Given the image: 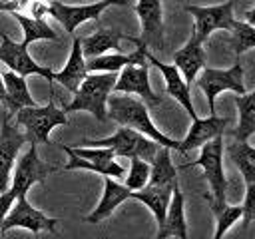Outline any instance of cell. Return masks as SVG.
<instances>
[{
    "label": "cell",
    "instance_id": "30bf717a",
    "mask_svg": "<svg viewBox=\"0 0 255 239\" xmlns=\"http://www.w3.org/2000/svg\"><path fill=\"white\" fill-rule=\"evenodd\" d=\"M52 171H56V167L42 163V159L38 157V147H36V143H30V149H28V151L18 159V163L14 165L10 191H12L16 197H22V195L28 193V189H30L34 183H42V181L46 179V175L52 173Z\"/></svg>",
    "mask_w": 255,
    "mask_h": 239
},
{
    "label": "cell",
    "instance_id": "f1b7e54d",
    "mask_svg": "<svg viewBox=\"0 0 255 239\" xmlns=\"http://www.w3.org/2000/svg\"><path fill=\"white\" fill-rule=\"evenodd\" d=\"M231 48L237 56L255 48V26L245 20H235L231 26Z\"/></svg>",
    "mask_w": 255,
    "mask_h": 239
},
{
    "label": "cell",
    "instance_id": "836d02e7",
    "mask_svg": "<svg viewBox=\"0 0 255 239\" xmlns=\"http://www.w3.org/2000/svg\"><path fill=\"white\" fill-rule=\"evenodd\" d=\"M24 2H26V0H8V2L0 4V10H8V12H14V10H18V8H20Z\"/></svg>",
    "mask_w": 255,
    "mask_h": 239
},
{
    "label": "cell",
    "instance_id": "f35d334b",
    "mask_svg": "<svg viewBox=\"0 0 255 239\" xmlns=\"http://www.w3.org/2000/svg\"><path fill=\"white\" fill-rule=\"evenodd\" d=\"M177 2H179V0H177Z\"/></svg>",
    "mask_w": 255,
    "mask_h": 239
},
{
    "label": "cell",
    "instance_id": "9c48e42d",
    "mask_svg": "<svg viewBox=\"0 0 255 239\" xmlns=\"http://www.w3.org/2000/svg\"><path fill=\"white\" fill-rule=\"evenodd\" d=\"M56 223H60V221L54 217H48L40 209L32 207L30 201L26 199V195H22V197H16L14 205L10 207L4 221L0 223V235L8 233L14 227H22V229H28L32 233H40V231H52L54 233Z\"/></svg>",
    "mask_w": 255,
    "mask_h": 239
},
{
    "label": "cell",
    "instance_id": "d6a6232c",
    "mask_svg": "<svg viewBox=\"0 0 255 239\" xmlns=\"http://www.w3.org/2000/svg\"><path fill=\"white\" fill-rule=\"evenodd\" d=\"M14 201H16V195H14L10 189H4V191L0 193V223L4 221V217H6V213L10 211V207L14 205Z\"/></svg>",
    "mask_w": 255,
    "mask_h": 239
},
{
    "label": "cell",
    "instance_id": "1f68e13d",
    "mask_svg": "<svg viewBox=\"0 0 255 239\" xmlns=\"http://www.w3.org/2000/svg\"><path fill=\"white\" fill-rule=\"evenodd\" d=\"M243 229H247L253 221H255V181L253 183H247L245 187V199H243Z\"/></svg>",
    "mask_w": 255,
    "mask_h": 239
},
{
    "label": "cell",
    "instance_id": "9a60e30c",
    "mask_svg": "<svg viewBox=\"0 0 255 239\" xmlns=\"http://www.w3.org/2000/svg\"><path fill=\"white\" fill-rule=\"evenodd\" d=\"M145 58H147L149 64H153L161 72V76L165 80V94L171 96L175 102H179V106H183V110L189 114V118L195 120L197 114L193 110V102H191V94H189V84L183 80L179 68L175 64H163V62H159L151 52H145Z\"/></svg>",
    "mask_w": 255,
    "mask_h": 239
},
{
    "label": "cell",
    "instance_id": "e575fe53",
    "mask_svg": "<svg viewBox=\"0 0 255 239\" xmlns=\"http://www.w3.org/2000/svg\"><path fill=\"white\" fill-rule=\"evenodd\" d=\"M243 20L255 26V6H253L251 10H247V12H243Z\"/></svg>",
    "mask_w": 255,
    "mask_h": 239
},
{
    "label": "cell",
    "instance_id": "74e56055",
    "mask_svg": "<svg viewBox=\"0 0 255 239\" xmlns=\"http://www.w3.org/2000/svg\"><path fill=\"white\" fill-rule=\"evenodd\" d=\"M46 2H48V0H46Z\"/></svg>",
    "mask_w": 255,
    "mask_h": 239
},
{
    "label": "cell",
    "instance_id": "4316f807",
    "mask_svg": "<svg viewBox=\"0 0 255 239\" xmlns=\"http://www.w3.org/2000/svg\"><path fill=\"white\" fill-rule=\"evenodd\" d=\"M227 155L239 167L245 183H253L255 181V147H251L247 141L235 139L233 143L227 145Z\"/></svg>",
    "mask_w": 255,
    "mask_h": 239
},
{
    "label": "cell",
    "instance_id": "44dd1931",
    "mask_svg": "<svg viewBox=\"0 0 255 239\" xmlns=\"http://www.w3.org/2000/svg\"><path fill=\"white\" fill-rule=\"evenodd\" d=\"M88 74V68H86V56L82 52V44H80V38H74L72 42V52L68 56V62L64 66V70L56 72L54 74V82L62 84L68 92H76L78 86L82 84V80L86 78Z\"/></svg>",
    "mask_w": 255,
    "mask_h": 239
},
{
    "label": "cell",
    "instance_id": "7c38bea8",
    "mask_svg": "<svg viewBox=\"0 0 255 239\" xmlns=\"http://www.w3.org/2000/svg\"><path fill=\"white\" fill-rule=\"evenodd\" d=\"M24 143H26L24 131H20L18 123H12V116L6 114L0 127V191L8 187L16 157Z\"/></svg>",
    "mask_w": 255,
    "mask_h": 239
},
{
    "label": "cell",
    "instance_id": "ffe728a7",
    "mask_svg": "<svg viewBox=\"0 0 255 239\" xmlns=\"http://www.w3.org/2000/svg\"><path fill=\"white\" fill-rule=\"evenodd\" d=\"M165 237H179V239L187 237V223H185V211H183V193L179 189V183L173 187L163 223L157 229V239H165Z\"/></svg>",
    "mask_w": 255,
    "mask_h": 239
},
{
    "label": "cell",
    "instance_id": "8992f818",
    "mask_svg": "<svg viewBox=\"0 0 255 239\" xmlns=\"http://www.w3.org/2000/svg\"><path fill=\"white\" fill-rule=\"evenodd\" d=\"M197 88L207 96V104H209V112L215 114V98L225 92L231 90L235 94H245V84H243V66L239 60H235V64L227 70H217V68H201L199 78L195 80Z\"/></svg>",
    "mask_w": 255,
    "mask_h": 239
},
{
    "label": "cell",
    "instance_id": "5b68a950",
    "mask_svg": "<svg viewBox=\"0 0 255 239\" xmlns=\"http://www.w3.org/2000/svg\"><path fill=\"white\" fill-rule=\"evenodd\" d=\"M80 143H86V145H94V147H112L116 155L120 157H141L145 161H151L159 143L151 137H147L145 133L133 129V127H128V125H122L118 127V131L110 137H104V139H84Z\"/></svg>",
    "mask_w": 255,
    "mask_h": 239
},
{
    "label": "cell",
    "instance_id": "8fae6325",
    "mask_svg": "<svg viewBox=\"0 0 255 239\" xmlns=\"http://www.w3.org/2000/svg\"><path fill=\"white\" fill-rule=\"evenodd\" d=\"M114 92L118 94H135L147 106H161V96H155L149 86V64H129L124 66L114 84Z\"/></svg>",
    "mask_w": 255,
    "mask_h": 239
},
{
    "label": "cell",
    "instance_id": "603a6c76",
    "mask_svg": "<svg viewBox=\"0 0 255 239\" xmlns=\"http://www.w3.org/2000/svg\"><path fill=\"white\" fill-rule=\"evenodd\" d=\"M2 82H4V90H6V104L4 106L8 110L6 112L8 116H14L24 106H36L24 76L16 74L14 70H6L2 74Z\"/></svg>",
    "mask_w": 255,
    "mask_h": 239
},
{
    "label": "cell",
    "instance_id": "d6986e66",
    "mask_svg": "<svg viewBox=\"0 0 255 239\" xmlns=\"http://www.w3.org/2000/svg\"><path fill=\"white\" fill-rule=\"evenodd\" d=\"M173 64L179 68L183 80L191 86L195 76L201 72V68L205 66V50H203V42L197 40L193 34L187 40V44L183 48H179L173 54Z\"/></svg>",
    "mask_w": 255,
    "mask_h": 239
},
{
    "label": "cell",
    "instance_id": "6da1fadb",
    "mask_svg": "<svg viewBox=\"0 0 255 239\" xmlns=\"http://www.w3.org/2000/svg\"><path fill=\"white\" fill-rule=\"evenodd\" d=\"M108 118L114 120L116 123L120 125H128V127H133L141 133H145L147 137L155 139L159 145H165L169 149H175L179 147V141L167 137L165 133H161L151 118H149V112H147V106L143 100H137V98H131V96H110L108 98Z\"/></svg>",
    "mask_w": 255,
    "mask_h": 239
},
{
    "label": "cell",
    "instance_id": "52a82bcc",
    "mask_svg": "<svg viewBox=\"0 0 255 239\" xmlns=\"http://www.w3.org/2000/svg\"><path fill=\"white\" fill-rule=\"evenodd\" d=\"M2 36V44H0V62L8 68L14 70L16 74L28 78V76H42L44 80H48L50 84V92L54 94V74L50 68L36 64V60L28 54V46L22 42H14L10 36H6L4 32H0Z\"/></svg>",
    "mask_w": 255,
    "mask_h": 239
},
{
    "label": "cell",
    "instance_id": "d590c367",
    "mask_svg": "<svg viewBox=\"0 0 255 239\" xmlns=\"http://www.w3.org/2000/svg\"><path fill=\"white\" fill-rule=\"evenodd\" d=\"M0 102L6 104V90H4V82H2V72H0Z\"/></svg>",
    "mask_w": 255,
    "mask_h": 239
},
{
    "label": "cell",
    "instance_id": "4fadbf2b",
    "mask_svg": "<svg viewBox=\"0 0 255 239\" xmlns=\"http://www.w3.org/2000/svg\"><path fill=\"white\" fill-rule=\"evenodd\" d=\"M108 6H114L110 0H100L96 4H86V6H70V4H64L60 0H48V14L58 20L64 30L74 36V30L86 22V20H98L100 14L108 8Z\"/></svg>",
    "mask_w": 255,
    "mask_h": 239
},
{
    "label": "cell",
    "instance_id": "2e32d148",
    "mask_svg": "<svg viewBox=\"0 0 255 239\" xmlns=\"http://www.w3.org/2000/svg\"><path fill=\"white\" fill-rule=\"evenodd\" d=\"M229 121H231L229 118H219L215 114H211L209 118H203V120L195 118L191 127H189V131H187V135H185V139L179 141L177 151L179 153H187V151H191L195 147H201L211 137L221 135L225 131V127L229 125Z\"/></svg>",
    "mask_w": 255,
    "mask_h": 239
},
{
    "label": "cell",
    "instance_id": "7a4b0ae2",
    "mask_svg": "<svg viewBox=\"0 0 255 239\" xmlns=\"http://www.w3.org/2000/svg\"><path fill=\"white\" fill-rule=\"evenodd\" d=\"M118 72H88L74 100L64 106V112H90L98 121L108 120V98L114 92Z\"/></svg>",
    "mask_w": 255,
    "mask_h": 239
},
{
    "label": "cell",
    "instance_id": "3957f363",
    "mask_svg": "<svg viewBox=\"0 0 255 239\" xmlns=\"http://www.w3.org/2000/svg\"><path fill=\"white\" fill-rule=\"evenodd\" d=\"M199 165L207 177V183L211 187V195H209V203H211V211L221 209L227 201H225V191H227V177L223 171V133L211 137L209 141H205L201 145V153L195 161L185 163V167H195Z\"/></svg>",
    "mask_w": 255,
    "mask_h": 239
},
{
    "label": "cell",
    "instance_id": "83f0119b",
    "mask_svg": "<svg viewBox=\"0 0 255 239\" xmlns=\"http://www.w3.org/2000/svg\"><path fill=\"white\" fill-rule=\"evenodd\" d=\"M66 153L70 155V161L64 165L66 171H70V169H90V171H96V173H100V175H110V177H116V179L126 177V169H124V165L118 163L116 159H108V161L96 163V161L78 157V155H74L72 151H66Z\"/></svg>",
    "mask_w": 255,
    "mask_h": 239
},
{
    "label": "cell",
    "instance_id": "4dcf8cb0",
    "mask_svg": "<svg viewBox=\"0 0 255 239\" xmlns=\"http://www.w3.org/2000/svg\"><path fill=\"white\" fill-rule=\"evenodd\" d=\"M213 215H215V219H217L215 239H219V237H223V235L227 233V229H229L237 219H241L243 207H239V205H227V203H225L221 209L213 211Z\"/></svg>",
    "mask_w": 255,
    "mask_h": 239
},
{
    "label": "cell",
    "instance_id": "d4e9b609",
    "mask_svg": "<svg viewBox=\"0 0 255 239\" xmlns=\"http://www.w3.org/2000/svg\"><path fill=\"white\" fill-rule=\"evenodd\" d=\"M235 106L239 110V121L233 129V137L239 141H247L249 135L255 133V90L249 94H237Z\"/></svg>",
    "mask_w": 255,
    "mask_h": 239
},
{
    "label": "cell",
    "instance_id": "ac0fdd59",
    "mask_svg": "<svg viewBox=\"0 0 255 239\" xmlns=\"http://www.w3.org/2000/svg\"><path fill=\"white\" fill-rule=\"evenodd\" d=\"M175 185H177V183H155V185L147 183L145 187L131 191L129 199H137V201H141L145 207H149V211L153 213L157 225H161Z\"/></svg>",
    "mask_w": 255,
    "mask_h": 239
},
{
    "label": "cell",
    "instance_id": "484cf974",
    "mask_svg": "<svg viewBox=\"0 0 255 239\" xmlns=\"http://www.w3.org/2000/svg\"><path fill=\"white\" fill-rule=\"evenodd\" d=\"M151 169H149V181L151 185L155 183H177V169L171 161V155H169V147L165 145H159L153 159L149 161Z\"/></svg>",
    "mask_w": 255,
    "mask_h": 239
},
{
    "label": "cell",
    "instance_id": "ba28073f",
    "mask_svg": "<svg viewBox=\"0 0 255 239\" xmlns=\"http://www.w3.org/2000/svg\"><path fill=\"white\" fill-rule=\"evenodd\" d=\"M237 0H227L223 4L217 6H193L187 4L185 12H189L195 18V26H193V36L201 42H205L209 38L211 32L215 30H231L235 16H233V6Z\"/></svg>",
    "mask_w": 255,
    "mask_h": 239
},
{
    "label": "cell",
    "instance_id": "7402d4cb",
    "mask_svg": "<svg viewBox=\"0 0 255 239\" xmlns=\"http://www.w3.org/2000/svg\"><path fill=\"white\" fill-rule=\"evenodd\" d=\"M133 38L135 36H128L120 30H114V28H102L90 36H84L80 38V44H82V52L86 58H94V56H100V54H106L108 50H120V42L122 40H128L133 44Z\"/></svg>",
    "mask_w": 255,
    "mask_h": 239
},
{
    "label": "cell",
    "instance_id": "f546056e",
    "mask_svg": "<svg viewBox=\"0 0 255 239\" xmlns=\"http://www.w3.org/2000/svg\"><path fill=\"white\" fill-rule=\"evenodd\" d=\"M149 161L141 159V157H129V171L126 175V185L135 191V189H141L147 185L149 181Z\"/></svg>",
    "mask_w": 255,
    "mask_h": 239
},
{
    "label": "cell",
    "instance_id": "e0dca14e",
    "mask_svg": "<svg viewBox=\"0 0 255 239\" xmlns=\"http://www.w3.org/2000/svg\"><path fill=\"white\" fill-rule=\"evenodd\" d=\"M129 195H131V189L126 183H118L110 175H104V195H102L98 207L84 221L86 223H100V221L108 219L116 211V207H120L126 199H129Z\"/></svg>",
    "mask_w": 255,
    "mask_h": 239
},
{
    "label": "cell",
    "instance_id": "8d00e7d4",
    "mask_svg": "<svg viewBox=\"0 0 255 239\" xmlns=\"http://www.w3.org/2000/svg\"><path fill=\"white\" fill-rule=\"evenodd\" d=\"M112 4H116V6H129V2L128 0H110Z\"/></svg>",
    "mask_w": 255,
    "mask_h": 239
},
{
    "label": "cell",
    "instance_id": "5bb4252c",
    "mask_svg": "<svg viewBox=\"0 0 255 239\" xmlns=\"http://www.w3.org/2000/svg\"><path fill=\"white\" fill-rule=\"evenodd\" d=\"M141 22V42L147 48H163V8L161 0H137L133 6Z\"/></svg>",
    "mask_w": 255,
    "mask_h": 239
},
{
    "label": "cell",
    "instance_id": "cb8c5ba5",
    "mask_svg": "<svg viewBox=\"0 0 255 239\" xmlns=\"http://www.w3.org/2000/svg\"><path fill=\"white\" fill-rule=\"evenodd\" d=\"M12 16L18 20L22 32H24V44L30 46L32 42H38V40H52V42H58L60 36L58 32L44 20V18H30L26 14H22L20 10H14Z\"/></svg>",
    "mask_w": 255,
    "mask_h": 239
},
{
    "label": "cell",
    "instance_id": "277c9868",
    "mask_svg": "<svg viewBox=\"0 0 255 239\" xmlns=\"http://www.w3.org/2000/svg\"><path fill=\"white\" fill-rule=\"evenodd\" d=\"M16 123L24 127V135L28 143H50V131L58 125L68 123V116L64 110L56 108L52 102L46 106H24L16 114Z\"/></svg>",
    "mask_w": 255,
    "mask_h": 239
}]
</instances>
